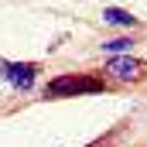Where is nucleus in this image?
I'll return each mask as SVG.
<instances>
[{
	"instance_id": "3",
	"label": "nucleus",
	"mask_w": 147,
	"mask_h": 147,
	"mask_svg": "<svg viewBox=\"0 0 147 147\" xmlns=\"http://www.w3.org/2000/svg\"><path fill=\"white\" fill-rule=\"evenodd\" d=\"M38 69L34 62H0V75L10 82V86H17V89H31L38 82Z\"/></svg>"
},
{
	"instance_id": "2",
	"label": "nucleus",
	"mask_w": 147,
	"mask_h": 147,
	"mask_svg": "<svg viewBox=\"0 0 147 147\" xmlns=\"http://www.w3.org/2000/svg\"><path fill=\"white\" fill-rule=\"evenodd\" d=\"M103 72H106V75H113L116 82L137 86V82H144V79H147V62L134 58V55L127 51V55H113L110 62H106V69H103Z\"/></svg>"
},
{
	"instance_id": "4",
	"label": "nucleus",
	"mask_w": 147,
	"mask_h": 147,
	"mask_svg": "<svg viewBox=\"0 0 147 147\" xmlns=\"http://www.w3.org/2000/svg\"><path fill=\"white\" fill-rule=\"evenodd\" d=\"M103 21L113 24V28H137V24H140L130 10H120V7H106V10H103Z\"/></svg>"
},
{
	"instance_id": "5",
	"label": "nucleus",
	"mask_w": 147,
	"mask_h": 147,
	"mask_svg": "<svg viewBox=\"0 0 147 147\" xmlns=\"http://www.w3.org/2000/svg\"><path fill=\"white\" fill-rule=\"evenodd\" d=\"M130 48H134V38H113L103 45V51H110V55H127Z\"/></svg>"
},
{
	"instance_id": "1",
	"label": "nucleus",
	"mask_w": 147,
	"mask_h": 147,
	"mask_svg": "<svg viewBox=\"0 0 147 147\" xmlns=\"http://www.w3.org/2000/svg\"><path fill=\"white\" fill-rule=\"evenodd\" d=\"M106 79L92 72H69V75H55L48 86H45V96H96V92H106Z\"/></svg>"
}]
</instances>
